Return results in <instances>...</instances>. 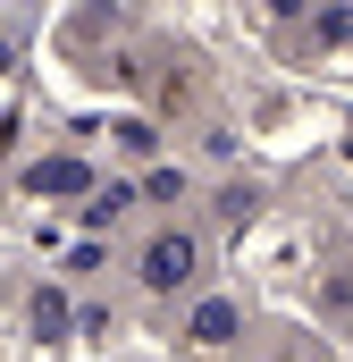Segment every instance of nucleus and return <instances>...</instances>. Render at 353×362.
Wrapping results in <instances>:
<instances>
[{
	"label": "nucleus",
	"mask_w": 353,
	"mask_h": 362,
	"mask_svg": "<svg viewBox=\"0 0 353 362\" xmlns=\"http://www.w3.org/2000/svg\"><path fill=\"white\" fill-rule=\"evenodd\" d=\"M143 194H152V202H185V169H152Z\"/></svg>",
	"instance_id": "5"
},
{
	"label": "nucleus",
	"mask_w": 353,
	"mask_h": 362,
	"mask_svg": "<svg viewBox=\"0 0 353 362\" xmlns=\"http://www.w3.org/2000/svg\"><path fill=\"white\" fill-rule=\"evenodd\" d=\"M253 202H261V185H227L219 194V219H253Z\"/></svg>",
	"instance_id": "6"
},
{
	"label": "nucleus",
	"mask_w": 353,
	"mask_h": 362,
	"mask_svg": "<svg viewBox=\"0 0 353 362\" xmlns=\"http://www.w3.org/2000/svg\"><path fill=\"white\" fill-rule=\"evenodd\" d=\"M109 135H118V152H135V160H152V144H160V135H152V127H143V118H118V127H109Z\"/></svg>",
	"instance_id": "4"
},
{
	"label": "nucleus",
	"mask_w": 353,
	"mask_h": 362,
	"mask_svg": "<svg viewBox=\"0 0 353 362\" xmlns=\"http://www.w3.org/2000/svg\"><path fill=\"white\" fill-rule=\"evenodd\" d=\"M236 329H244V312H236L227 295H210V303L193 312V329H185V337H193V346H236Z\"/></svg>",
	"instance_id": "3"
},
{
	"label": "nucleus",
	"mask_w": 353,
	"mask_h": 362,
	"mask_svg": "<svg viewBox=\"0 0 353 362\" xmlns=\"http://www.w3.org/2000/svg\"><path fill=\"white\" fill-rule=\"evenodd\" d=\"M25 194L34 202H68V194H101L92 185V160H76V152H51V160H25Z\"/></svg>",
	"instance_id": "2"
},
{
	"label": "nucleus",
	"mask_w": 353,
	"mask_h": 362,
	"mask_svg": "<svg viewBox=\"0 0 353 362\" xmlns=\"http://www.w3.org/2000/svg\"><path fill=\"white\" fill-rule=\"evenodd\" d=\"M135 278H143V295H185L202 278V228H152L135 253Z\"/></svg>",
	"instance_id": "1"
}]
</instances>
